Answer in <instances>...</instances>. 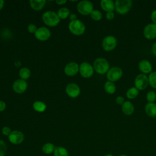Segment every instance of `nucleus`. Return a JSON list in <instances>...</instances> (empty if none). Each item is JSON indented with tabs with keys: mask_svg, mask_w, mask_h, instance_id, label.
Here are the masks:
<instances>
[{
	"mask_svg": "<svg viewBox=\"0 0 156 156\" xmlns=\"http://www.w3.org/2000/svg\"><path fill=\"white\" fill-rule=\"evenodd\" d=\"M115 10L121 15H124L129 12L132 6L131 0H116L115 2Z\"/></svg>",
	"mask_w": 156,
	"mask_h": 156,
	"instance_id": "obj_1",
	"label": "nucleus"
},
{
	"mask_svg": "<svg viewBox=\"0 0 156 156\" xmlns=\"http://www.w3.org/2000/svg\"><path fill=\"white\" fill-rule=\"evenodd\" d=\"M42 19L46 25L51 27L55 26L60 22V18L57 14L52 11L44 12L42 16Z\"/></svg>",
	"mask_w": 156,
	"mask_h": 156,
	"instance_id": "obj_2",
	"label": "nucleus"
},
{
	"mask_svg": "<svg viewBox=\"0 0 156 156\" xmlns=\"http://www.w3.org/2000/svg\"><path fill=\"white\" fill-rule=\"evenodd\" d=\"M110 65L107 60L104 58H96L93 63V68L100 74L106 73L109 70Z\"/></svg>",
	"mask_w": 156,
	"mask_h": 156,
	"instance_id": "obj_3",
	"label": "nucleus"
},
{
	"mask_svg": "<svg viewBox=\"0 0 156 156\" xmlns=\"http://www.w3.org/2000/svg\"><path fill=\"white\" fill-rule=\"evenodd\" d=\"M69 29L73 34L80 35L84 33L85 30V26L82 21L76 20L74 21H71L69 23Z\"/></svg>",
	"mask_w": 156,
	"mask_h": 156,
	"instance_id": "obj_4",
	"label": "nucleus"
},
{
	"mask_svg": "<svg viewBox=\"0 0 156 156\" xmlns=\"http://www.w3.org/2000/svg\"><path fill=\"white\" fill-rule=\"evenodd\" d=\"M117 45L116 38L112 35H108L105 37L102 41V46L103 49L106 51H113Z\"/></svg>",
	"mask_w": 156,
	"mask_h": 156,
	"instance_id": "obj_5",
	"label": "nucleus"
},
{
	"mask_svg": "<svg viewBox=\"0 0 156 156\" xmlns=\"http://www.w3.org/2000/svg\"><path fill=\"white\" fill-rule=\"evenodd\" d=\"M122 76V70L121 68L115 66L108 71L107 73V77L108 81L116 82L119 80Z\"/></svg>",
	"mask_w": 156,
	"mask_h": 156,
	"instance_id": "obj_6",
	"label": "nucleus"
},
{
	"mask_svg": "<svg viewBox=\"0 0 156 156\" xmlns=\"http://www.w3.org/2000/svg\"><path fill=\"white\" fill-rule=\"evenodd\" d=\"M135 87L138 90H144L149 84V79L144 74H138L135 79Z\"/></svg>",
	"mask_w": 156,
	"mask_h": 156,
	"instance_id": "obj_7",
	"label": "nucleus"
},
{
	"mask_svg": "<svg viewBox=\"0 0 156 156\" xmlns=\"http://www.w3.org/2000/svg\"><path fill=\"white\" fill-rule=\"evenodd\" d=\"M93 9V4L89 1H82L77 4V10L82 15H87L91 13Z\"/></svg>",
	"mask_w": 156,
	"mask_h": 156,
	"instance_id": "obj_8",
	"label": "nucleus"
},
{
	"mask_svg": "<svg viewBox=\"0 0 156 156\" xmlns=\"http://www.w3.org/2000/svg\"><path fill=\"white\" fill-rule=\"evenodd\" d=\"M9 141L15 145L20 144L23 143L24 139V134L19 130L12 131L10 135L8 136Z\"/></svg>",
	"mask_w": 156,
	"mask_h": 156,
	"instance_id": "obj_9",
	"label": "nucleus"
},
{
	"mask_svg": "<svg viewBox=\"0 0 156 156\" xmlns=\"http://www.w3.org/2000/svg\"><path fill=\"white\" fill-rule=\"evenodd\" d=\"M79 71L82 76L85 78H88L93 75L94 68L89 63L83 62L79 66Z\"/></svg>",
	"mask_w": 156,
	"mask_h": 156,
	"instance_id": "obj_10",
	"label": "nucleus"
},
{
	"mask_svg": "<svg viewBox=\"0 0 156 156\" xmlns=\"http://www.w3.org/2000/svg\"><path fill=\"white\" fill-rule=\"evenodd\" d=\"M145 38L148 40H153L156 38V24L150 23L146 25L143 30Z\"/></svg>",
	"mask_w": 156,
	"mask_h": 156,
	"instance_id": "obj_11",
	"label": "nucleus"
},
{
	"mask_svg": "<svg viewBox=\"0 0 156 156\" xmlns=\"http://www.w3.org/2000/svg\"><path fill=\"white\" fill-rule=\"evenodd\" d=\"M50 30L48 28L44 27L37 29L36 32H35V37L37 38V39L41 41H45L48 40L50 37Z\"/></svg>",
	"mask_w": 156,
	"mask_h": 156,
	"instance_id": "obj_12",
	"label": "nucleus"
},
{
	"mask_svg": "<svg viewBox=\"0 0 156 156\" xmlns=\"http://www.w3.org/2000/svg\"><path fill=\"white\" fill-rule=\"evenodd\" d=\"M27 84L24 80L18 79L15 80L13 84V88L17 93H23L27 89Z\"/></svg>",
	"mask_w": 156,
	"mask_h": 156,
	"instance_id": "obj_13",
	"label": "nucleus"
},
{
	"mask_svg": "<svg viewBox=\"0 0 156 156\" xmlns=\"http://www.w3.org/2000/svg\"><path fill=\"white\" fill-rule=\"evenodd\" d=\"M79 70V67L77 63L75 62H70L68 63L65 67V73L69 76H73L76 75Z\"/></svg>",
	"mask_w": 156,
	"mask_h": 156,
	"instance_id": "obj_14",
	"label": "nucleus"
},
{
	"mask_svg": "<svg viewBox=\"0 0 156 156\" xmlns=\"http://www.w3.org/2000/svg\"><path fill=\"white\" fill-rule=\"evenodd\" d=\"M66 92L71 98H76L80 94V88L79 86L75 83H69L66 88Z\"/></svg>",
	"mask_w": 156,
	"mask_h": 156,
	"instance_id": "obj_15",
	"label": "nucleus"
},
{
	"mask_svg": "<svg viewBox=\"0 0 156 156\" xmlns=\"http://www.w3.org/2000/svg\"><path fill=\"white\" fill-rule=\"evenodd\" d=\"M138 68L143 74L150 73L152 69V66L151 62L147 60H142L138 63Z\"/></svg>",
	"mask_w": 156,
	"mask_h": 156,
	"instance_id": "obj_16",
	"label": "nucleus"
},
{
	"mask_svg": "<svg viewBox=\"0 0 156 156\" xmlns=\"http://www.w3.org/2000/svg\"><path fill=\"white\" fill-rule=\"evenodd\" d=\"M101 6L107 12H113L115 9V2L112 0H102L101 1Z\"/></svg>",
	"mask_w": 156,
	"mask_h": 156,
	"instance_id": "obj_17",
	"label": "nucleus"
},
{
	"mask_svg": "<svg viewBox=\"0 0 156 156\" xmlns=\"http://www.w3.org/2000/svg\"><path fill=\"white\" fill-rule=\"evenodd\" d=\"M145 112L150 117H156V104L154 102H148L145 105Z\"/></svg>",
	"mask_w": 156,
	"mask_h": 156,
	"instance_id": "obj_18",
	"label": "nucleus"
},
{
	"mask_svg": "<svg viewBox=\"0 0 156 156\" xmlns=\"http://www.w3.org/2000/svg\"><path fill=\"white\" fill-rule=\"evenodd\" d=\"M122 111L126 115H130L134 112V106L133 104L129 101H124L122 105Z\"/></svg>",
	"mask_w": 156,
	"mask_h": 156,
	"instance_id": "obj_19",
	"label": "nucleus"
},
{
	"mask_svg": "<svg viewBox=\"0 0 156 156\" xmlns=\"http://www.w3.org/2000/svg\"><path fill=\"white\" fill-rule=\"evenodd\" d=\"M46 1L44 0H31L30 1V7L35 10H40L42 9L45 4Z\"/></svg>",
	"mask_w": 156,
	"mask_h": 156,
	"instance_id": "obj_20",
	"label": "nucleus"
},
{
	"mask_svg": "<svg viewBox=\"0 0 156 156\" xmlns=\"http://www.w3.org/2000/svg\"><path fill=\"white\" fill-rule=\"evenodd\" d=\"M55 147V146L54 145V144L51 143H46L43 145L41 150L44 154L46 155H50L54 152Z\"/></svg>",
	"mask_w": 156,
	"mask_h": 156,
	"instance_id": "obj_21",
	"label": "nucleus"
},
{
	"mask_svg": "<svg viewBox=\"0 0 156 156\" xmlns=\"http://www.w3.org/2000/svg\"><path fill=\"white\" fill-rule=\"evenodd\" d=\"M54 156H69L68 150L63 146H56L53 152Z\"/></svg>",
	"mask_w": 156,
	"mask_h": 156,
	"instance_id": "obj_22",
	"label": "nucleus"
},
{
	"mask_svg": "<svg viewBox=\"0 0 156 156\" xmlns=\"http://www.w3.org/2000/svg\"><path fill=\"white\" fill-rule=\"evenodd\" d=\"M104 90L106 93L112 94L115 93L116 87L113 82L110 81H107L104 85Z\"/></svg>",
	"mask_w": 156,
	"mask_h": 156,
	"instance_id": "obj_23",
	"label": "nucleus"
},
{
	"mask_svg": "<svg viewBox=\"0 0 156 156\" xmlns=\"http://www.w3.org/2000/svg\"><path fill=\"white\" fill-rule=\"evenodd\" d=\"M139 91L138 90L136 89L135 87L130 88L126 92V96L129 99H132L135 98L138 95Z\"/></svg>",
	"mask_w": 156,
	"mask_h": 156,
	"instance_id": "obj_24",
	"label": "nucleus"
},
{
	"mask_svg": "<svg viewBox=\"0 0 156 156\" xmlns=\"http://www.w3.org/2000/svg\"><path fill=\"white\" fill-rule=\"evenodd\" d=\"M34 110L38 112H43L45 110L46 105L41 101H35L33 104Z\"/></svg>",
	"mask_w": 156,
	"mask_h": 156,
	"instance_id": "obj_25",
	"label": "nucleus"
},
{
	"mask_svg": "<svg viewBox=\"0 0 156 156\" xmlns=\"http://www.w3.org/2000/svg\"><path fill=\"white\" fill-rule=\"evenodd\" d=\"M57 15L58 16L59 18L65 19L69 15V10L66 7H62L58 10Z\"/></svg>",
	"mask_w": 156,
	"mask_h": 156,
	"instance_id": "obj_26",
	"label": "nucleus"
},
{
	"mask_svg": "<svg viewBox=\"0 0 156 156\" xmlns=\"http://www.w3.org/2000/svg\"><path fill=\"white\" fill-rule=\"evenodd\" d=\"M20 76L23 80L27 79L30 76V71L27 68H23L20 69L19 73Z\"/></svg>",
	"mask_w": 156,
	"mask_h": 156,
	"instance_id": "obj_27",
	"label": "nucleus"
},
{
	"mask_svg": "<svg viewBox=\"0 0 156 156\" xmlns=\"http://www.w3.org/2000/svg\"><path fill=\"white\" fill-rule=\"evenodd\" d=\"M149 84L153 88L156 89V71L150 73L149 77Z\"/></svg>",
	"mask_w": 156,
	"mask_h": 156,
	"instance_id": "obj_28",
	"label": "nucleus"
},
{
	"mask_svg": "<svg viewBox=\"0 0 156 156\" xmlns=\"http://www.w3.org/2000/svg\"><path fill=\"white\" fill-rule=\"evenodd\" d=\"M90 16L94 21H99L100 20H101L102 17V15L99 10H93L90 13Z\"/></svg>",
	"mask_w": 156,
	"mask_h": 156,
	"instance_id": "obj_29",
	"label": "nucleus"
},
{
	"mask_svg": "<svg viewBox=\"0 0 156 156\" xmlns=\"http://www.w3.org/2000/svg\"><path fill=\"white\" fill-rule=\"evenodd\" d=\"M146 99L149 102H154L156 100V93L154 91H149L147 93Z\"/></svg>",
	"mask_w": 156,
	"mask_h": 156,
	"instance_id": "obj_30",
	"label": "nucleus"
},
{
	"mask_svg": "<svg viewBox=\"0 0 156 156\" xmlns=\"http://www.w3.org/2000/svg\"><path fill=\"white\" fill-rule=\"evenodd\" d=\"M7 151L6 143L2 140H0V156H5Z\"/></svg>",
	"mask_w": 156,
	"mask_h": 156,
	"instance_id": "obj_31",
	"label": "nucleus"
},
{
	"mask_svg": "<svg viewBox=\"0 0 156 156\" xmlns=\"http://www.w3.org/2000/svg\"><path fill=\"white\" fill-rule=\"evenodd\" d=\"M2 134L3 135H5V136H9L10 135V134L11 133V132H12V130H11V129H10V127H7V126H5V127H4L2 129Z\"/></svg>",
	"mask_w": 156,
	"mask_h": 156,
	"instance_id": "obj_32",
	"label": "nucleus"
},
{
	"mask_svg": "<svg viewBox=\"0 0 156 156\" xmlns=\"http://www.w3.org/2000/svg\"><path fill=\"white\" fill-rule=\"evenodd\" d=\"M115 102L116 104H118L119 105H122L123 103L124 102V99L122 96H119L115 99Z\"/></svg>",
	"mask_w": 156,
	"mask_h": 156,
	"instance_id": "obj_33",
	"label": "nucleus"
},
{
	"mask_svg": "<svg viewBox=\"0 0 156 156\" xmlns=\"http://www.w3.org/2000/svg\"><path fill=\"white\" fill-rule=\"evenodd\" d=\"M28 30L29 32L30 33H34L37 30V27L35 25H34V24H30L28 26Z\"/></svg>",
	"mask_w": 156,
	"mask_h": 156,
	"instance_id": "obj_34",
	"label": "nucleus"
},
{
	"mask_svg": "<svg viewBox=\"0 0 156 156\" xmlns=\"http://www.w3.org/2000/svg\"><path fill=\"white\" fill-rule=\"evenodd\" d=\"M105 17L108 20H113V18L115 17V14L113 12H107V13L105 15Z\"/></svg>",
	"mask_w": 156,
	"mask_h": 156,
	"instance_id": "obj_35",
	"label": "nucleus"
},
{
	"mask_svg": "<svg viewBox=\"0 0 156 156\" xmlns=\"http://www.w3.org/2000/svg\"><path fill=\"white\" fill-rule=\"evenodd\" d=\"M151 18L153 21L154 24H156V10H154V11L152 12L151 15Z\"/></svg>",
	"mask_w": 156,
	"mask_h": 156,
	"instance_id": "obj_36",
	"label": "nucleus"
},
{
	"mask_svg": "<svg viewBox=\"0 0 156 156\" xmlns=\"http://www.w3.org/2000/svg\"><path fill=\"white\" fill-rule=\"evenodd\" d=\"M5 108V104L4 102L0 101V112L3 111Z\"/></svg>",
	"mask_w": 156,
	"mask_h": 156,
	"instance_id": "obj_37",
	"label": "nucleus"
},
{
	"mask_svg": "<svg viewBox=\"0 0 156 156\" xmlns=\"http://www.w3.org/2000/svg\"><path fill=\"white\" fill-rule=\"evenodd\" d=\"M152 52L154 55L156 56V42L152 45Z\"/></svg>",
	"mask_w": 156,
	"mask_h": 156,
	"instance_id": "obj_38",
	"label": "nucleus"
},
{
	"mask_svg": "<svg viewBox=\"0 0 156 156\" xmlns=\"http://www.w3.org/2000/svg\"><path fill=\"white\" fill-rule=\"evenodd\" d=\"M76 15L74 13H71V15H69V18L71 21H74L76 20Z\"/></svg>",
	"mask_w": 156,
	"mask_h": 156,
	"instance_id": "obj_39",
	"label": "nucleus"
},
{
	"mask_svg": "<svg viewBox=\"0 0 156 156\" xmlns=\"http://www.w3.org/2000/svg\"><path fill=\"white\" fill-rule=\"evenodd\" d=\"M55 2H56V3H57V4L61 5V4H63L66 3V1H65H65H59V0H58V1H56Z\"/></svg>",
	"mask_w": 156,
	"mask_h": 156,
	"instance_id": "obj_40",
	"label": "nucleus"
},
{
	"mask_svg": "<svg viewBox=\"0 0 156 156\" xmlns=\"http://www.w3.org/2000/svg\"><path fill=\"white\" fill-rule=\"evenodd\" d=\"M4 2L3 0H0V10L2 8V7L4 5Z\"/></svg>",
	"mask_w": 156,
	"mask_h": 156,
	"instance_id": "obj_41",
	"label": "nucleus"
},
{
	"mask_svg": "<svg viewBox=\"0 0 156 156\" xmlns=\"http://www.w3.org/2000/svg\"><path fill=\"white\" fill-rule=\"evenodd\" d=\"M105 156H114V155H113L111 154H106Z\"/></svg>",
	"mask_w": 156,
	"mask_h": 156,
	"instance_id": "obj_42",
	"label": "nucleus"
},
{
	"mask_svg": "<svg viewBox=\"0 0 156 156\" xmlns=\"http://www.w3.org/2000/svg\"><path fill=\"white\" fill-rule=\"evenodd\" d=\"M119 156H127V155H124V154H122V155H119Z\"/></svg>",
	"mask_w": 156,
	"mask_h": 156,
	"instance_id": "obj_43",
	"label": "nucleus"
}]
</instances>
